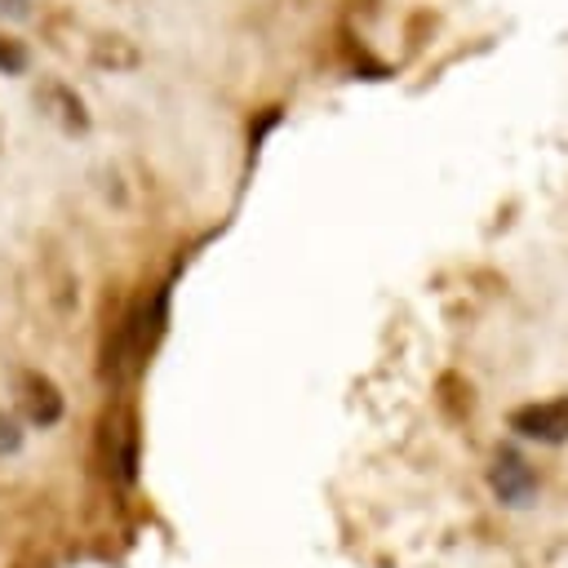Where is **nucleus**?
<instances>
[{
  "mask_svg": "<svg viewBox=\"0 0 568 568\" xmlns=\"http://www.w3.org/2000/svg\"><path fill=\"white\" fill-rule=\"evenodd\" d=\"M164 324H169V288H151L142 293L138 302H129V311L120 315L115 324V337L106 346V359H102V373L106 377H129L146 364V355L155 351V342L164 337Z\"/></svg>",
  "mask_w": 568,
  "mask_h": 568,
  "instance_id": "obj_1",
  "label": "nucleus"
},
{
  "mask_svg": "<svg viewBox=\"0 0 568 568\" xmlns=\"http://www.w3.org/2000/svg\"><path fill=\"white\" fill-rule=\"evenodd\" d=\"M98 448H102V470L115 484H133V475H138V417L129 404L106 408L102 430H98Z\"/></svg>",
  "mask_w": 568,
  "mask_h": 568,
  "instance_id": "obj_2",
  "label": "nucleus"
},
{
  "mask_svg": "<svg viewBox=\"0 0 568 568\" xmlns=\"http://www.w3.org/2000/svg\"><path fill=\"white\" fill-rule=\"evenodd\" d=\"M13 399H18V413H22V422L27 426H58V417H62V390H58V382L49 377V373H40V368H22L18 373V382H13Z\"/></svg>",
  "mask_w": 568,
  "mask_h": 568,
  "instance_id": "obj_3",
  "label": "nucleus"
},
{
  "mask_svg": "<svg viewBox=\"0 0 568 568\" xmlns=\"http://www.w3.org/2000/svg\"><path fill=\"white\" fill-rule=\"evenodd\" d=\"M510 430H519L524 439H541V444H564L568 439V399H550V404H524L510 413Z\"/></svg>",
  "mask_w": 568,
  "mask_h": 568,
  "instance_id": "obj_4",
  "label": "nucleus"
},
{
  "mask_svg": "<svg viewBox=\"0 0 568 568\" xmlns=\"http://www.w3.org/2000/svg\"><path fill=\"white\" fill-rule=\"evenodd\" d=\"M36 106L62 129V133H84L89 129V111H84V98L62 84V80H40L36 84Z\"/></svg>",
  "mask_w": 568,
  "mask_h": 568,
  "instance_id": "obj_5",
  "label": "nucleus"
},
{
  "mask_svg": "<svg viewBox=\"0 0 568 568\" xmlns=\"http://www.w3.org/2000/svg\"><path fill=\"white\" fill-rule=\"evenodd\" d=\"M488 479H493V493H497L506 506H528L532 493H537V479H532V470H528V462H524L519 453H497Z\"/></svg>",
  "mask_w": 568,
  "mask_h": 568,
  "instance_id": "obj_6",
  "label": "nucleus"
},
{
  "mask_svg": "<svg viewBox=\"0 0 568 568\" xmlns=\"http://www.w3.org/2000/svg\"><path fill=\"white\" fill-rule=\"evenodd\" d=\"M27 67H31V49L18 36L0 31V75H22Z\"/></svg>",
  "mask_w": 568,
  "mask_h": 568,
  "instance_id": "obj_7",
  "label": "nucleus"
},
{
  "mask_svg": "<svg viewBox=\"0 0 568 568\" xmlns=\"http://www.w3.org/2000/svg\"><path fill=\"white\" fill-rule=\"evenodd\" d=\"M18 444H22V435H18V417L0 413V453H13Z\"/></svg>",
  "mask_w": 568,
  "mask_h": 568,
  "instance_id": "obj_8",
  "label": "nucleus"
},
{
  "mask_svg": "<svg viewBox=\"0 0 568 568\" xmlns=\"http://www.w3.org/2000/svg\"><path fill=\"white\" fill-rule=\"evenodd\" d=\"M0 18H13V22L31 18V0H0Z\"/></svg>",
  "mask_w": 568,
  "mask_h": 568,
  "instance_id": "obj_9",
  "label": "nucleus"
}]
</instances>
